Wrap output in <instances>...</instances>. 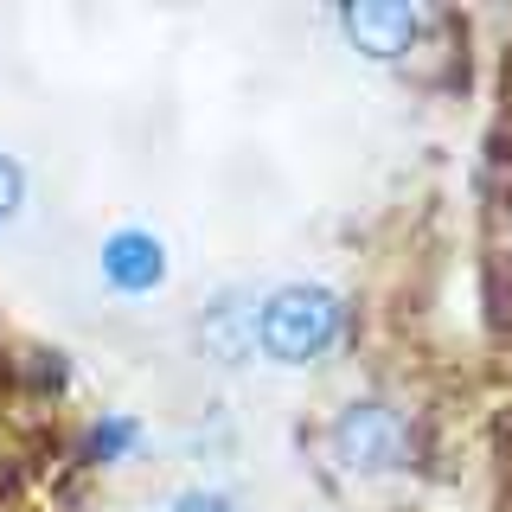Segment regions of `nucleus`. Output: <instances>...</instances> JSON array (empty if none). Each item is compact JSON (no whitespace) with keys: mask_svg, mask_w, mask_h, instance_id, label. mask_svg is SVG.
<instances>
[{"mask_svg":"<svg viewBox=\"0 0 512 512\" xmlns=\"http://www.w3.org/2000/svg\"><path fill=\"white\" fill-rule=\"evenodd\" d=\"M333 333H340V301L327 295V288L314 282H288L276 295L263 301V314H256V340L276 365H308L320 352L333 346Z\"/></svg>","mask_w":512,"mask_h":512,"instance_id":"obj_1","label":"nucleus"},{"mask_svg":"<svg viewBox=\"0 0 512 512\" xmlns=\"http://www.w3.org/2000/svg\"><path fill=\"white\" fill-rule=\"evenodd\" d=\"M333 461L352 474H397L410 461V423L391 404H346L333 423Z\"/></svg>","mask_w":512,"mask_h":512,"instance_id":"obj_2","label":"nucleus"},{"mask_svg":"<svg viewBox=\"0 0 512 512\" xmlns=\"http://www.w3.org/2000/svg\"><path fill=\"white\" fill-rule=\"evenodd\" d=\"M346 39L359 45L365 58H404L410 39L423 32V13L416 7H397V0H352V7L340 13Z\"/></svg>","mask_w":512,"mask_h":512,"instance_id":"obj_3","label":"nucleus"},{"mask_svg":"<svg viewBox=\"0 0 512 512\" xmlns=\"http://www.w3.org/2000/svg\"><path fill=\"white\" fill-rule=\"evenodd\" d=\"M103 282L122 295H154L167 282V244L154 231H116L103 244Z\"/></svg>","mask_w":512,"mask_h":512,"instance_id":"obj_4","label":"nucleus"},{"mask_svg":"<svg viewBox=\"0 0 512 512\" xmlns=\"http://www.w3.org/2000/svg\"><path fill=\"white\" fill-rule=\"evenodd\" d=\"M135 436H141L135 416H103V423L90 429V455H96V461H122L128 448H135Z\"/></svg>","mask_w":512,"mask_h":512,"instance_id":"obj_5","label":"nucleus"},{"mask_svg":"<svg viewBox=\"0 0 512 512\" xmlns=\"http://www.w3.org/2000/svg\"><path fill=\"white\" fill-rule=\"evenodd\" d=\"M20 199H26V173H20V160H13V154H0V224L20 212Z\"/></svg>","mask_w":512,"mask_h":512,"instance_id":"obj_6","label":"nucleus"},{"mask_svg":"<svg viewBox=\"0 0 512 512\" xmlns=\"http://www.w3.org/2000/svg\"><path fill=\"white\" fill-rule=\"evenodd\" d=\"M173 512H237V500H231V493H218V487H192V493L173 500Z\"/></svg>","mask_w":512,"mask_h":512,"instance_id":"obj_7","label":"nucleus"}]
</instances>
